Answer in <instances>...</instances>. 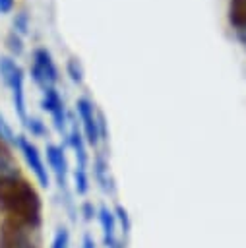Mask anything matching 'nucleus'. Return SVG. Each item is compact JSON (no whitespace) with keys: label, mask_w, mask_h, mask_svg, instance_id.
<instances>
[{"label":"nucleus","mask_w":246,"mask_h":248,"mask_svg":"<svg viewBox=\"0 0 246 248\" xmlns=\"http://www.w3.org/2000/svg\"><path fill=\"white\" fill-rule=\"evenodd\" d=\"M93 178H95V182L99 184V188L105 194H112L114 192V180L110 176L108 161H107V157H105L103 151H97L95 153V159H93Z\"/></svg>","instance_id":"nucleus-12"},{"label":"nucleus","mask_w":246,"mask_h":248,"mask_svg":"<svg viewBox=\"0 0 246 248\" xmlns=\"http://www.w3.org/2000/svg\"><path fill=\"white\" fill-rule=\"evenodd\" d=\"M15 145L19 147V151H21V155H23L27 167H29L31 172L35 174L39 186H43V188L50 186V174H48L46 163L43 161V155H41V151L37 149V145H35L29 138H25V136H17V143H15Z\"/></svg>","instance_id":"nucleus-7"},{"label":"nucleus","mask_w":246,"mask_h":248,"mask_svg":"<svg viewBox=\"0 0 246 248\" xmlns=\"http://www.w3.org/2000/svg\"><path fill=\"white\" fill-rule=\"evenodd\" d=\"M6 46H8V50H10L14 56H19V54L23 52V41H21V37H19L15 31L8 33V37H6Z\"/></svg>","instance_id":"nucleus-19"},{"label":"nucleus","mask_w":246,"mask_h":248,"mask_svg":"<svg viewBox=\"0 0 246 248\" xmlns=\"http://www.w3.org/2000/svg\"><path fill=\"white\" fill-rule=\"evenodd\" d=\"M14 8V0H0V14H8Z\"/></svg>","instance_id":"nucleus-23"},{"label":"nucleus","mask_w":246,"mask_h":248,"mask_svg":"<svg viewBox=\"0 0 246 248\" xmlns=\"http://www.w3.org/2000/svg\"><path fill=\"white\" fill-rule=\"evenodd\" d=\"M0 141L8 143V145H15L17 143V136L14 134V130L10 128V124L6 122V118L0 114Z\"/></svg>","instance_id":"nucleus-17"},{"label":"nucleus","mask_w":246,"mask_h":248,"mask_svg":"<svg viewBox=\"0 0 246 248\" xmlns=\"http://www.w3.org/2000/svg\"><path fill=\"white\" fill-rule=\"evenodd\" d=\"M23 126H25V130H27L33 138H46V136H48L46 124H45L41 118H37V116H27V120L23 122Z\"/></svg>","instance_id":"nucleus-14"},{"label":"nucleus","mask_w":246,"mask_h":248,"mask_svg":"<svg viewBox=\"0 0 246 248\" xmlns=\"http://www.w3.org/2000/svg\"><path fill=\"white\" fill-rule=\"evenodd\" d=\"M66 145L74 151V157H76V167H83L87 169V161H89V155H87V141L81 134V128L70 118V126H68V132H66Z\"/></svg>","instance_id":"nucleus-10"},{"label":"nucleus","mask_w":246,"mask_h":248,"mask_svg":"<svg viewBox=\"0 0 246 248\" xmlns=\"http://www.w3.org/2000/svg\"><path fill=\"white\" fill-rule=\"evenodd\" d=\"M97 221L101 225L105 248H126V238L118 236V223H116L114 211L107 203H101L97 207Z\"/></svg>","instance_id":"nucleus-9"},{"label":"nucleus","mask_w":246,"mask_h":248,"mask_svg":"<svg viewBox=\"0 0 246 248\" xmlns=\"http://www.w3.org/2000/svg\"><path fill=\"white\" fill-rule=\"evenodd\" d=\"M76 112L81 122V134L87 145L97 147L101 143V132H99V112L95 110L93 103L87 97H79L76 103Z\"/></svg>","instance_id":"nucleus-6"},{"label":"nucleus","mask_w":246,"mask_h":248,"mask_svg":"<svg viewBox=\"0 0 246 248\" xmlns=\"http://www.w3.org/2000/svg\"><path fill=\"white\" fill-rule=\"evenodd\" d=\"M41 107L43 110H46L50 114V120L56 128V132L64 134L68 132V126H70V116L66 112V107H64V101L60 97V93L56 91V87H46L43 89V101H41Z\"/></svg>","instance_id":"nucleus-8"},{"label":"nucleus","mask_w":246,"mask_h":248,"mask_svg":"<svg viewBox=\"0 0 246 248\" xmlns=\"http://www.w3.org/2000/svg\"><path fill=\"white\" fill-rule=\"evenodd\" d=\"M77 215H81L83 221H93V219H97V207L91 202H83L77 207Z\"/></svg>","instance_id":"nucleus-21"},{"label":"nucleus","mask_w":246,"mask_h":248,"mask_svg":"<svg viewBox=\"0 0 246 248\" xmlns=\"http://www.w3.org/2000/svg\"><path fill=\"white\" fill-rule=\"evenodd\" d=\"M21 178V170H19V165L10 149L8 143L0 141V188Z\"/></svg>","instance_id":"nucleus-11"},{"label":"nucleus","mask_w":246,"mask_h":248,"mask_svg":"<svg viewBox=\"0 0 246 248\" xmlns=\"http://www.w3.org/2000/svg\"><path fill=\"white\" fill-rule=\"evenodd\" d=\"M66 70H68V76L72 78V81L76 83H81L83 81V72H81V66L76 58H70L68 64H66Z\"/></svg>","instance_id":"nucleus-20"},{"label":"nucleus","mask_w":246,"mask_h":248,"mask_svg":"<svg viewBox=\"0 0 246 248\" xmlns=\"http://www.w3.org/2000/svg\"><path fill=\"white\" fill-rule=\"evenodd\" d=\"M114 217H116V223L120 225V229H122V234H124V238L130 234V229H132V223H130V217H128V211L120 205V203H116L114 205Z\"/></svg>","instance_id":"nucleus-15"},{"label":"nucleus","mask_w":246,"mask_h":248,"mask_svg":"<svg viewBox=\"0 0 246 248\" xmlns=\"http://www.w3.org/2000/svg\"><path fill=\"white\" fill-rule=\"evenodd\" d=\"M31 78L41 87H54L58 81V68L46 48H37L33 52V66H31Z\"/></svg>","instance_id":"nucleus-5"},{"label":"nucleus","mask_w":246,"mask_h":248,"mask_svg":"<svg viewBox=\"0 0 246 248\" xmlns=\"http://www.w3.org/2000/svg\"><path fill=\"white\" fill-rule=\"evenodd\" d=\"M72 176H74V192L77 196H85L89 192V174H87V169L76 167Z\"/></svg>","instance_id":"nucleus-13"},{"label":"nucleus","mask_w":246,"mask_h":248,"mask_svg":"<svg viewBox=\"0 0 246 248\" xmlns=\"http://www.w3.org/2000/svg\"><path fill=\"white\" fill-rule=\"evenodd\" d=\"M0 211L4 219L39 231L43 225V202L39 192L23 178L0 188Z\"/></svg>","instance_id":"nucleus-1"},{"label":"nucleus","mask_w":246,"mask_h":248,"mask_svg":"<svg viewBox=\"0 0 246 248\" xmlns=\"http://www.w3.org/2000/svg\"><path fill=\"white\" fill-rule=\"evenodd\" d=\"M14 31L21 37L29 31V14L27 12H17L14 16Z\"/></svg>","instance_id":"nucleus-18"},{"label":"nucleus","mask_w":246,"mask_h":248,"mask_svg":"<svg viewBox=\"0 0 246 248\" xmlns=\"http://www.w3.org/2000/svg\"><path fill=\"white\" fill-rule=\"evenodd\" d=\"M79 248H95V240H93V236H91L89 232H85V234H83Z\"/></svg>","instance_id":"nucleus-22"},{"label":"nucleus","mask_w":246,"mask_h":248,"mask_svg":"<svg viewBox=\"0 0 246 248\" xmlns=\"http://www.w3.org/2000/svg\"><path fill=\"white\" fill-rule=\"evenodd\" d=\"M46 167L54 174V180L58 184V192L62 198L60 202H62L64 211L68 213L70 221L76 223L77 221V205H76L74 194H72L70 184H68V159H66L64 145H56V143L46 145Z\"/></svg>","instance_id":"nucleus-2"},{"label":"nucleus","mask_w":246,"mask_h":248,"mask_svg":"<svg viewBox=\"0 0 246 248\" xmlns=\"http://www.w3.org/2000/svg\"><path fill=\"white\" fill-rule=\"evenodd\" d=\"M0 248H41L39 231L27 229L10 219L0 223Z\"/></svg>","instance_id":"nucleus-4"},{"label":"nucleus","mask_w":246,"mask_h":248,"mask_svg":"<svg viewBox=\"0 0 246 248\" xmlns=\"http://www.w3.org/2000/svg\"><path fill=\"white\" fill-rule=\"evenodd\" d=\"M48 248H70V231L68 227H58L50 240Z\"/></svg>","instance_id":"nucleus-16"},{"label":"nucleus","mask_w":246,"mask_h":248,"mask_svg":"<svg viewBox=\"0 0 246 248\" xmlns=\"http://www.w3.org/2000/svg\"><path fill=\"white\" fill-rule=\"evenodd\" d=\"M0 78L4 81V85L12 91V101H14V108L19 116L21 122L27 120V107H25V76L23 70L17 66V62L10 56H0Z\"/></svg>","instance_id":"nucleus-3"},{"label":"nucleus","mask_w":246,"mask_h":248,"mask_svg":"<svg viewBox=\"0 0 246 248\" xmlns=\"http://www.w3.org/2000/svg\"><path fill=\"white\" fill-rule=\"evenodd\" d=\"M238 37H240V41H242V43H244V45H246V25H244V27H240V29H238Z\"/></svg>","instance_id":"nucleus-24"}]
</instances>
